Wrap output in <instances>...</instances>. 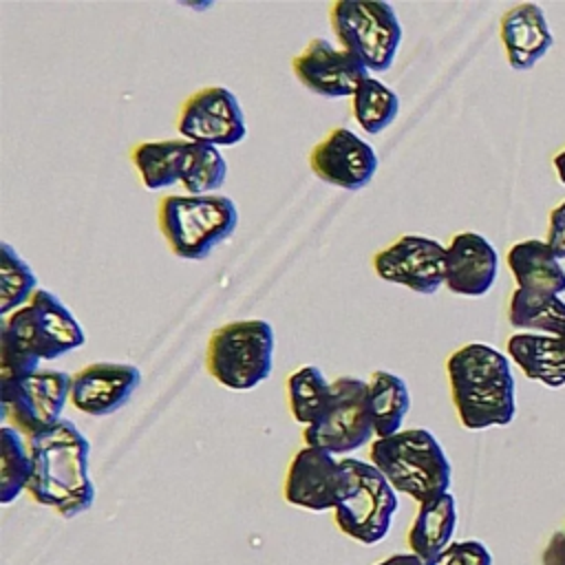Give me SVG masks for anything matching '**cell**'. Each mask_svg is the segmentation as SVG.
<instances>
[{
	"label": "cell",
	"instance_id": "6da1fadb",
	"mask_svg": "<svg viewBox=\"0 0 565 565\" xmlns=\"http://www.w3.org/2000/svg\"><path fill=\"white\" fill-rule=\"evenodd\" d=\"M31 479L29 494L40 505L55 508L64 519L86 512L95 503L88 477L90 446L71 419H60L40 435L29 437Z\"/></svg>",
	"mask_w": 565,
	"mask_h": 565
},
{
	"label": "cell",
	"instance_id": "7a4b0ae2",
	"mask_svg": "<svg viewBox=\"0 0 565 565\" xmlns=\"http://www.w3.org/2000/svg\"><path fill=\"white\" fill-rule=\"evenodd\" d=\"M86 342L71 309L51 291L38 289L33 298L2 318L0 380H15L40 371V360H55Z\"/></svg>",
	"mask_w": 565,
	"mask_h": 565
},
{
	"label": "cell",
	"instance_id": "3957f363",
	"mask_svg": "<svg viewBox=\"0 0 565 565\" xmlns=\"http://www.w3.org/2000/svg\"><path fill=\"white\" fill-rule=\"evenodd\" d=\"M452 404L468 430L508 426L516 413L510 360L490 344L468 342L446 362Z\"/></svg>",
	"mask_w": 565,
	"mask_h": 565
},
{
	"label": "cell",
	"instance_id": "277c9868",
	"mask_svg": "<svg viewBox=\"0 0 565 565\" xmlns=\"http://www.w3.org/2000/svg\"><path fill=\"white\" fill-rule=\"evenodd\" d=\"M371 463L388 479L395 492L413 497L419 505L450 488V461L426 428L399 430L371 444Z\"/></svg>",
	"mask_w": 565,
	"mask_h": 565
},
{
	"label": "cell",
	"instance_id": "5b68a950",
	"mask_svg": "<svg viewBox=\"0 0 565 565\" xmlns=\"http://www.w3.org/2000/svg\"><path fill=\"white\" fill-rule=\"evenodd\" d=\"M161 234L172 254L203 260L238 225V207L225 194H168L157 210Z\"/></svg>",
	"mask_w": 565,
	"mask_h": 565
},
{
	"label": "cell",
	"instance_id": "8992f818",
	"mask_svg": "<svg viewBox=\"0 0 565 565\" xmlns=\"http://www.w3.org/2000/svg\"><path fill=\"white\" fill-rule=\"evenodd\" d=\"M274 344V327L263 318L227 322L207 340V373L225 388L249 391L271 375Z\"/></svg>",
	"mask_w": 565,
	"mask_h": 565
},
{
	"label": "cell",
	"instance_id": "52a82bcc",
	"mask_svg": "<svg viewBox=\"0 0 565 565\" xmlns=\"http://www.w3.org/2000/svg\"><path fill=\"white\" fill-rule=\"evenodd\" d=\"M329 18L342 49L358 57L366 71L384 73L393 66L402 42V24L393 4L338 0L331 4Z\"/></svg>",
	"mask_w": 565,
	"mask_h": 565
},
{
	"label": "cell",
	"instance_id": "ba28073f",
	"mask_svg": "<svg viewBox=\"0 0 565 565\" xmlns=\"http://www.w3.org/2000/svg\"><path fill=\"white\" fill-rule=\"evenodd\" d=\"M342 466L349 475V490L335 508V523L347 536L364 545L380 543L397 510L395 488L369 461L344 457Z\"/></svg>",
	"mask_w": 565,
	"mask_h": 565
},
{
	"label": "cell",
	"instance_id": "9c48e42d",
	"mask_svg": "<svg viewBox=\"0 0 565 565\" xmlns=\"http://www.w3.org/2000/svg\"><path fill=\"white\" fill-rule=\"evenodd\" d=\"M375 435L369 408V382L360 377H338L331 382V402L324 415L305 428L307 446L331 455L362 448Z\"/></svg>",
	"mask_w": 565,
	"mask_h": 565
},
{
	"label": "cell",
	"instance_id": "30bf717a",
	"mask_svg": "<svg viewBox=\"0 0 565 565\" xmlns=\"http://www.w3.org/2000/svg\"><path fill=\"white\" fill-rule=\"evenodd\" d=\"M73 377L64 371L40 369L15 380H0L2 413L26 437L40 435L62 419Z\"/></svg>",
	"mask_w": 565,
	"mask_h": 565
},
{
	"label": "cell",
	"instance_id": "8fae6325",
	"mask_svg": "<svg viewBox=\"0 0 565 565\" xmlns=\"http://www.w3.org/2000/svg\"><path fill=\"white\" fill-rule=\"evenodd\" d=\"M373 269L386 282L430 296L446 285V247L428 236L404 234L373 256Z\"/></svg>",
	"mask_w": 565,
	"mask_h": 565
},
{
	"label": "cell",
	"instance_id": "7c38bea8",
	"mask_svg": "<svg viewBox=\"0 0 565 565\" xmlns=\"http://www.w3.org/2000/svg\"><path fill=\"white\" fill-rule=\"evenodd\" d=\"M177 128L183 139L214 148L236 146L247 135L243 108L225 86H205L190 95L181 106Z\"/></svg>",
	"mask_w": 565,
	"mask_h": 565
},
{
	"label": "cell",
	"instance_id": "4fadbf2b",
	"mask_svg": "<svg viewBox=\"0 0 565 565\" xmlns=\"http://www.w3.org/2000/svg\"><path fill=\"white\" fill-rule=\"evenodd\" d=\"M349 490L342 459L313 446L300 448L287 470L285 499L291 505L322 512L335 510Z\"/></svg>",
	"mask_w": 565,
	"mask_h": 565
},
{
	"label": "cell",
	"instance_id": "5bb4252c",
	"mask_svg": "<svg viewBox=\"0 0 565 565\" xmlns=\"http://www.w3.org/2000/svg\"><path fill=\"white\" fill-rule=\"evenodd\" d=\"M309 166L320 181L355 192L373 181L377 154L373 146L353 130L335 128L311 148Z\"/></svg>",
	"mask_w": 565,
	"mask_h": 565
},
{
	"label": "cell",
	"instance_id": "9a60e30c",
	"mask_svg": "<svg viewBox=\"0 0 565 565\" xmlns=\"http://www.w3.org/2000/svg\"><path fill=\"white\" fill-rule=\"evenodd\" d=\"M294 75L311 93L322 97H353L360 82L369 77L366 66L329 40L316 38L291 60Z\"/></svg>",
	"mask_w": 565,
	"mask_h": 565
},
{
	"label": "cell",
	"instance_id": "2e32d148",
	"mask_svg": "<svg viewBox=\"0 0 565 565\" xmlns=\"http://www.w3.org/2000/svg\"><path fill=\"white\" fill-rule=\"evenodd\" d=\"M141 384V371L126 362H93L73 375L71 404L93 417L119 411Z\"/></svg>",
	"mask_w": 565,
	"mask_h": 565
},
{
	"label": "cell",
	"instance_id": "e0dca14e",
	"mask_svg": "<svg viewBox=\"0 0 565 565\" xmlns=\"http://www.w3.org/2000/svg\"><path fill=\"white\" fill-rule=\"evenodd\" d=\"M499 271V254L477 232H459L446 245V287L459 296H483Z\"/></svg>",
	"mask_w": 565,
	"mask_h": 565
},
{
	"label": "cell",
	"instance_id": "ac0fdd59",
	"mask_svg": "<svg viewBox=\"0 0 565 565\" xmlns=\"http://www.w3.org/2000/svg\"><path fill=\"white\" fill-rule=\"evenodd\" d=\"M501 42L514 71L532 68L554 44L545 13L534 2H521L501 18Z\"/></svg>",
	"mask_w": 565,
	"mask_h": 565
},
{
	"label": "cell",
	"instance_id": "d6986e66",
	"mask_svg": "<svg viewBox=\"0 0 565 565\" xmlns=\"http://www.w3.org/2000/svg\"><path fill=\"white\" fill-rule=\"evenodd\" d=\"M505 351L527 380L547 388L565 384V333H514L508 338Z\"/></svg>",
	"mask_w": 565,
	"mask_h": 565
},
{
	"label": "cell",
	"instance_id": "ffe728a7",
	"mask_svg": "<svg viewBox=\"0 0 565 565\" xmlns=\"http://www.w3.org/2000/svg\"><path fill=\"white\" fill-rule=\"evenodd\" d=\"M505 260L516 287L550 291L556 296L565 291V269L545 241H519L508 249Z\"/></svg>",
	"mask_w": 565,
	"mask_h": 565
},
{
	"label": "cell",
	"instance_id": "44dd1931",
	"mask_svg": "<svg viewBox=\"0 0 565 565\" xmlns=\"http://www.w3.org/2000/svg\"><path fill=\"white\" fill-rule=\"evenodd\" d=\"M455 525V497L450 492H444L441 497L419 505V512L408 530V547L413 550V554L428 563L450 545Z\"/></svg>",
	"mask_w": 565,
	"mask_h": 565
},
{
	"label": "cell",
	"instance_id": "7402d4cb",
	"mask_svg": "<svg viewBox=\"0 0 565 565\" xmlns=\"http://www.w3.org/2000/svg\"><path fill=\"white\" fill-rule=\"evenodd\" d=\"M508 320L516 333H565V300L550 291L516 287L510 296Z\"/></svg>",
	"mask_w": 565,
	"mask_h": 565
},
{
	"label": "cell",
	"instance_id": "603a6c76",
	"mask_svg": "<svg viewBox=\"0 0 565 565\" xmlns=\"http://www.w3.org/2000/svg\"><path fill=\"white\" fill-rule=\"evenodd\" d=\"M188 139L141 141L132 148L130 159L148 190H161L181 183Z\"/></svg>",
	"mask_w": 565,
	"mask_h": 565
},
{
	"label": "cell",
	"instance_id": "cb8c5ba5",
	"mask_svg": "<svg viewBox=\"0 0 565 565\" xmlns=\"http://www.w3.org/2000/svg\"><path fill=\"white\" fill-rule=\"evenodd\" d=\"M369 408L377 439L399 433L411 408L406 380L393 371H373L369 380Z\"/></svg>",
	"mask_w": 565,
	"mask_h": 565
},
{
	"label": "cell",
	"instance_id": "d4e9b609",
	"mask_svg": "<svg viewBox=\"0 0 565 565\" xmlns=\"http://www.w3.org/2000/svg\"><path fill=\"white\" fill-rule=\"evenodd\" d=\"M289 408L296 422L311 426L316 424L331 402V382L313 364L296 369L287 380Z\"/></svg>",
	"mask_w": 565,
	"mask_h": 565
},
{
	"label": "cell",
	"instance_id": "484cf974",
	"mask_svg": "<svg viewBox=\"0 0 565 565\" xmlns=\"http://www.w3.org/2000/svg\"><path fill=\"white\" fill-rule=\"evenodd\" d=\"M351 99H353V117L360 124V128L369 135H377L386 130L399 113L397 93L371 75L360 82Z\"/></svg>",
	"mask_w": 565,
	"mask_h": 565
},
{
	"label": "cell",
	"instance_id": "4316f807",
	"mask_svg": "<svg viewBox=\"0 0 565 565\" xmlns=\"http://www.w3.org/2000/svg\"><path fill=\"white\" fill-rule=\"evenodd\" d=\"M31 479V455L29 444L22 441V435L2 426L0 430V501L7 505L29 488Z\"/></svg>",
	"mask_w": 565,
	"mask_h": 565
},
{
	"label": "cell",
	"instance_id": "83f0119b",
	"mask_svg": "<svg viewBox=\"0 0 565 565\" xmlns=\"http://www.w3.org/2000/svg\"><path fill=\"white\" fill-rule=\"evenodd\" d=\"M227 177V163L218 148L188 141L181 185L185 194H214Z\"/></svg>",
	"mask_w": 565,
	"mask_h": 565
},
{
	"label": "cell",
	"instance_id": "f1b7e54d",
	"mask_svg": "<svg viewBox=\"0 0 565 565\" xmlns=\"http://www.w3.org/2000/svg\"><path fill=\"white\" fill-rule=\"evenodd\" d=\"M0 252V313L7 318L33 298L38 291V276L9 243H2Z\"/></svg>",
	"mask_w": 565,
	"mask_h": 565
},
{
	"label": "cell",
	"instance_id": "f546056e",
	"mask_svg": "<svg viewBox=\"0 0 565 565\" xmlns=\"http://www.w3.org/2000/svg\"><path fill=\"white\" fill-rule=\"evenodd\" d=\"M426 565H492V554L481 541H455Z\"/></svg>",
	"mask_w": 565,
	"mask_h": 565
},
{
	"label": "cell",
	"instance_id": "4dcf8cb0",
	"mask_svg": "<svg viewBox=\"0 0 565 565\" xmlns=\"http://www.w3.org/2000/svg\"><path fill=\"white\" fill-rule=\"evenodd\" d=\"M545 243L554 252V256L561 260L565 258V201L558 203L550 212V223H547V238Z\"/></svg>",
	"mask_w": 565,
	"mask_h": 565
},
{
	"label": "cell",
	"instance_id": "1f68e13d",
	"mask_svg": "<svg viewBox=\"0 0 565 565\" xmlns=\"http://www.w3.org/2000/svg\"><path fill=\"white\" fill-rule=\"evenodd\" d=\"M543 565H565V525L552 534L543 552Z\"/></svg>",
	"mask_w": 565,
	"mask_h": 565
},
{
	"label": "cell",
	"instance_id": "d6a6232c",
	"mask_svg": "<svg viewBox=\"0 0 565 565\" xmlns=\"http://www.w3.org/2000/svg\"><path fill=\"white\" fill-rule=\"evenodd\" d=\"M377 565H426V561H422L417 554H393L384 561H380Z\"/></svg>",
	"mask_w": 565,
	"mask_h": 565
},
{
	"label": "cell",
	"instance_id": "836d02e7",
	"mask_svg": "<svg viewBox=\"0 0 565 565\" xmlns=\"http://www.w3.org/2000/svg\"><path fill=\"white\" fill-rule=\"evenodd\" d=\"M554 170H556L558 181L565 185V148L554 157Z\"/></svg>",
	"mask_w": 565,
	"mask_h": 565
}]
</instances>
